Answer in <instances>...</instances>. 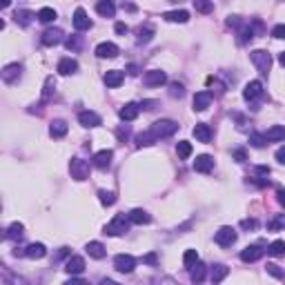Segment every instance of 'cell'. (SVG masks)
I'll use <instances>...</instances> for the list:
<instances>
[{"instance_id":"7a4b0ae2","label":"cell","mask_w":285,"mask_h":285,"mask_svg":"<svg viewBox=\"0 0 285 285\" xmlns=\"http://www.w3.org/2000/svg\"><path fill=\"white\" fill-rule=\"evenodd\" d=\"M176 130H179V123L169 121V118H163V121H156L150 131L156 136V138H167V136L176 134Z\"/></svg>"},{"instance_id":"f35d334b","label":"cell","mask_w":285,"mask_h":285,"mask_svg":"<svg viewBox=\"0 0 285 285\" xmlns=\"http://www.w3.org/2000/svg\"><path fill=\"white\" fill-rule=\"evenodd\" d=\"M176 154H179V158H189V154H192V145H189L187 140H181L179 145H176Z\"/></svg>"},{"instance_id":"f5cc1de1","label":"cell","mask_w":285,"mask_h":285,"mask_svg":"<svg viewBox=\"0 0 285 285\" xmlns=\"http://www.w3.org/2000/svg\"><path fill=\"white\" fill-rule=\"evenodd\" d=\"M65 285H89V281H82V279H69Z\"/></svg>"},{"instance_id":"ac0fdd59","label":"cell","mask_w":285,"mask_h":285,"mask_svg":"<svg viewBox=\"0 0 285 285\" xmlns=\"http://www.w3.org/2000/svg\"><path fill=\"white\" fill-rule=\"evenodd\" d=\"M212 105V92H196L194 94V109L196 111H205Z\"/></svg>"},{"instance_id":"7bdbcfd3","label":"cell","mask_w":285,"mask_h":285,"mask_svg":"<svg viewBox=\"0 0 285 285\" xmlns=\"http://www.w3.org/2000/svg\"><path fill=\"white\" fill-rule=\"evenodd\" d=\"M194 7H196V11H203V14H209L214 9L212 2H203V0H194Z\"/></svg>"},{"instance_id":"4316f807","label":"cell","mask_w":285,"mask_h":285,"mask_svg":"<svg viewBox=\"0 0 285 285\" xmlns=\"http://www.w3.org/2000/svg\"><path fill=\"white\" fill-rule=\"evenodd\" d=\"M87 254L92 256V259H96V261H101V259H105V245L103 243H98V241H92V243H87Z\"/></svg>"},{"instance_id":"6f0895ef","label":"cell","mask_w":285,"mask_h":285,"mask_svg":"<svg viewBox=\"0 0 285 285\" xmlns=\"http://www.w3.org/2000/svg\"><path fill=\"white\" fill-rule=\"evenodd\" d=\"M101 285H121V283H116V281H111V279H103Z\"/></svg>"},{"instance_id":"7dc6e473","label":"cell","mask_w":285,"mask_h":285,"mask_svg":"<svg viewBox=\"0 0 285 285\" xmlns=\"http://www.w3.org/2000/svg\"><path fill=\"white\" fill-rule=\"evenodd\" d=\"M67 49H72V52H76V49H80V38H78V36H72V38L67 40Z\"/></svg>"},{"instance_id":"ab89813d","label":"cell","mask_w":285,"mask_h":285,"mask_svg":"<svg viewBox=\"0 0 285 285\" xmlns=\"http://www.w3.org/2000/svg\"><path fill=\"white\" fill-rule=\"evenodd\" d=\"M267 230H285V214H279V216H274L270 223H267Z\"/></svg>"},{"instance_id":"3957f363","label":"cell","mask_w":285,"mask_h":285,"mask_svg":"<svg viewBox=\"0 0 285 285\" xmlns=\"http://www.w3.org/2000/svg\"><path fill=\"white\" fill-rule=\"evenodd\" d=\"M250 58H252V63L256 65V69H259L261 74L270 72V67H272V56L265 52V49H254V52L250 53Z\"/></svg>"},{"instance_id":"8fae6325","label":"cell","mask_w":285,"mask_h":285,"mask_svg":"<svg viewBox=\"0 0 285 285\" xmlns=\"http://www.w3.org/2000/svg\"><path fill=\"white\" fill-rule=\"evenodd\" d=\"M65 272L72 276L82 274V272H85V259H82V256H69L67 263H65Z\"/></svg>"},{"instance_id":"db71d44e","label":"cell","mask_w":285,"mask_h":285,"mask_svg":"<svg viewBox=\"0 0 285 285\" xmlns=\"http://www.w3.org/2000/svg\"><path fill=\"white\" fill-rule=\"evenodd\" d=\"M114 29H116V34H127V25L125 23H116V27H114Z\"/></svg>"},{"instance_id":"8d00e7d4","label":"cell","mask_w":285,"mask_h":285,"mask_svg":"<svg viewBox=\"0 0 285 285\" xmlns=\"http://www.w3.org/2000/svg\"><path fill=\"white\" fill-rule=\"evenodd\" d=\"M36 18H38L40 23H52V20L56 18V11H53L52 7H43V9L38 11V16H36Z\"/></svg>"},{"instance_id":"ee69618b","label":"cell","mask_w":285,"mask_h":285,"mask_svg":"<svg viewBox=\"0 0 285 285\" xmlns=\"http://www.w3.org/2000/svg\"><path fill=\"white\" fill-rule=\"evenodd\" d=\"M265 267H267V274H272L274 279H283V276H285V272L279 270V265H274V263H267Z\"/></svg>"},{"instance_id":"d6986e66","label":"cell","mask_w":285,"mask_h":285,"mask_svg":"<svg viewBox=\"0 0 285 285\" xmlns=\"http://www.w3.org/2000/svg\"><path fill=\"white\" fill-rule=\"evenodd\" d=\"M194 169L201 172V174H207V172H212V169H214V158L209 154L198 156V158L194 160Z\"/></svg>"},{"instance_id":"9c48e42d","label":"cell","mask_w":285,"mask_h":285,"mask_svg":"<svg viewBox=\"0 0 285 285\" xmlns=\"http://www.w3.org/2000/svg\"><path fill=\"white\" fill-rule=\"evenodd\" d=\"M263 245L261 243H256V245H247L245 250L241 252V261L243 263H254V261H259V259H261L263 256Z\"/></svg>"},{"instance_id":"c3c4849f","label":"cell","mask_w":285,"mask_h":285,"mask_svg":"<svg viewBox=\"0 0 285 285\" xmlns=\"http://www.w3.org/2000/svg\"><path fill=\"white\" fill-rule=\"evenodd\" d=\"M241 227L243 230H256V221L254 218H245V221H241Z\"/></svg>"},{"instance_id":"b9f144b4","label":"cell","mask_w":285,"mask_h":285,"mask_svg":"<svg viewBox=\"0 0 285 285\" xmlns=\"http://www.w3.org/2000/svg\"><path fill=\"white\" fill-rule=\"evenodd\" d=\"M169 96H172V98H183L185 96V87L181 85V82H172V85H169Z\"/></svg>"},{"instance_id":"ba28073f","label":"cell","mask_w":285,"mask_h":285,"mask_svg":"<svg viewBox=\"0 0 285 285\" xmlns=\"http://www.w3.org/2000/svg\"><path fill=\"white\" fill-rule=\"evenodd\" d=\"M20 72H23V65H20V63H11V65H7V67L0 72V76H2V80H5L7 85H14V82H18Z\"/></svg>"},{"instance_id":"9f6ffc18","label":"cell","mask_w":285,"mask_h":285,"mask_svg":"<svg viewBox=\"0 0 285 285\" xmlns=\"http://www.w3.org/2000/svg\"><path fill=\"white\" fill-rule=\"evenodd\" d=\"M276 198H279V203L285 207V189H279V192H276Z\"/></svg>"},{"instance_id":"8992f818","label":"cell","mask_w":285,"mask_h":285,"mask_svg":"<svg viewBox=\"0 0 285 285\" xmlns=\"http://www.w3.org/2000/svg\"><path fill=\"white\" fill-rule=\"evenodd\" d=\"M143 82H145L147 87H160V85L167 82V74L160 72V69H150V72H145V76H143Z\"/></svg>"},{"instance_id":"91938a15","label":"cell","mask_w":285,"mask_h":285,"mask_svg":"<svg viewBox=\"0 0 285 285\" xmlns=\"http://www.w3.org/2000/svg\"><path fill=\"white\" fill-rule=\"evenodd\" d=\"M279 63H281V65H283V67H285V52H283V53H281V56H279Z\"/></svg>"},{"instance_id":"60d3db41","label":"cell","mask_w":285,"mask_h":285,"mask_svg":"<svg viewBox=\"0 0 285 285\" xmlns=\"http://www.w3.org/2000/svg\"><path fill=\"white\" fill-rule=\"evenodd\" d=\"M98 196H101V203L103 205H114V203H116V194H114V192L101 189V192H98Z\"/></svg>"},{"instance_id":"52a82bcc","label":"cell","mask_w":285,"mask_h":285,"mask_svg":"<svg viewBox=\"0 0 285 285\" xmlns=\"http://www.w3.org/2000/svg\"><path fill=\"white\" fill-rule=\"evenodd\" d=\"M114 267H116L118 272H123V274H130L136 267V259L130 254H118L116 259H114Z\"/></svg>"},{"instance_id":"7c38bea8","label":"cell","mask_w":285,"mask_h":285,"mask_svg":"<svg viewBox=\"0 0 285 285\" xmlns=\"http://www.w3.org/2000/svg\"><path fill=\"white\" fill-rule=\"evenodd\" d=\"M43 45L45 47H53V45H58L60 40H63V29H58V27H52V29H45L43 31Z\"/></svg>"},{"instance_id":"e575fe53","label":"cell","mask_w":285,"mask_h":285,"mask_svg":"<svg viewBox=\"0 0 285 285\" xmlns=\"http://www.w3.org/2000/svg\"><path fill=\"white\" fill-rule=\"evenodd\" d=\"M183 263H185V267H189V270H192V267L198 263V252L196 250H187L183 254Z\"/></svg>"},{"instance_id":"836d02e7","label":"cell","mask_w":285,"mask_h":285,"mask_svg":"<svg viewBox=\"0 0 285 285\" xmlns=\"http://www.w3.org/2000/svg\"><path fill=\"white\" fill-rule=\"evenodd\" d=\"M156 140V136L152 131H145V134H138L136 136V147H145V145H152Z\"/></svg>"},{"instance_id":"816d5d0a","label":"cell","mask_w":285,"mask_h":285,"mask_svg":"<svg viewBox=\"0 0 285 285\" xmlns=\"http://www.w3.org/2000/svg\"><path fill=\"white\" fill-rule=\"evenodd\" d=\"M276 160H279L281 165H285V147H279V150H276Z\"/></svg>"},{"instance_id":"9a60e30c","label":"cell","mask_w":285,"mask_h":285,"mask_svg":"<svg viewBox=\"0 0 285 285\" xmlns=\"http://www.w3.org/2000/svg\"><path fill=\"white\" fill-rule=\"evenodd\" d=\"M78 123H80L82 127H98L103 123V118L98 116L96 111H80V114H78Z\"/></svg>"},{"instance_id":"d4e9b609","label":"cell","mask_w":285,"mask_h":285,"mask_svg":"<svg viewBox=\"0 0 285 285\" xmlns=\"http://www.w3.org/2000/svg\"><path fill=\"white\" fill-rule=\"evenodd\" d=\"M96 11L103 16V18H114V14H116V5L109 2V0H101V2L96 5Z\"/></svg>"},{"instance_id":"f6af8a7d","label":"cell","mask_w":285,"mask_h":285,"mask_svg":"<svg viewBox=\"0 0 285 285\" xmlns=\"http://www.w3.org/2000/svg\"><path fill=\"white\" fill-rule=\"evenodd\" d=\"M250 143H252L254 147H263V145L267 143V140H265V136H263V134H252V136H250Z\"/></svg>"},{"instance_id":"83f0119b","label":"cell","mask_w":285,"mask_h":285,"mask_svg":"<svg viewBox=\"0 0 285 285\" xmlns=\"http://www.w3.org/2000/svg\"><path fill=\"white\" fill-rule=\"evenodd\" d=\"M45 254H47V250H45L43 243H31V245H27V250H25V256H27V259H43Z\"/></svg>"},{"instance_id":"680465c9","label":"cell","mask_w":285,"mask_h":285,"mask_svg":"<svg viewBox=\"0 0 285 285\" xmlns=\"http://www.w3.org/2000/svg\"><path fill=\"white\" fill-rule=\"evenodd\" d=\"M127 69H130V74H131V76H136V65H130V67H127Z\"/></svg>"},{"instance_id":"11a10c76","label":"cell","mask_w":285,"mask_h":285,"mask_svg":"<svg viewBox=\"0 0 285 285\" xmlns=\"http://www.w3.org/2000/svg\"><path fill=\"white\" fill-rule=\"evenodd\" d=\"M154 105H156V101H143V103H140L143 109H154Z\"/></svg>"},{"instance_id":"ffe728a7","label":"cell","mask_w":285,"mask_h":285,"mask_svg":"<svg viewBox=\"0 0 285 285\" xmlns=\"http://www.w3.org/2000/svg\"><path fill=\"white\" fill-rule=\"evenodd\" d=\"M96 56H98V58H116L118 47L114 43H101L96 47Z\"/></svg>"},{"instance_id":"44dd1931","label":"cell","mask_w":285,"mask_h":285,"mask_svg":"<svg viewBox=\"0 0 285 285\" xmlns=\"http://www.w3.org/2000/svg\"><path fill=\"white\" fill-rule=\"evenodd\" d=\"M192 134H194V138L201 140V143H209V140H212V130H209V125H205V123H196Z\"/></svg>"},{"instance_id":"d6a6232c","label":"cell","mask_w":285,"mask_h":285,"mask_svg":"<svg viewBox=\"0 0 285 285\" xmlns=\"http://www.w3.org/2000/svg\"><path fill=\"white\" fill-rule=\"evenodd\" d=\"M136 36H138V43H150V40H152V36H154V27H152V25H145V27H138Z\"/></svg>"},{"instance_id":"1f68e13d","label":"cell","mask_w":285,"mask_h":285,"mask_svg":"<svg viewBox=\"0 0 285 285\" xmlns=\"http://www.w3.org/2000/svg\"><path fill=\"white\" fill-rule=\"evenodd\" d=\"M23 230H25V225L23 223H11L9 227H7V234L5 236L9 238V241H18V238H23Z\"/></svg>"},{"instance_id":"f907efd6","label":"cell","mask_w":285,"mask_h":285,"mask_svg":"<svg viewBox=\"0 0 285 285\" xmlns=\"http://www.w3.org/2000/svg\"><path fill=\"white\" fill-rule=\"evenodd\" d=\"M156 261H158V256H156V254H154V252H152V254H147V256H145V259H143V263H147V265H154V263H156Z\"/></svg>"},{"instance_id":"2e32d148","label":"cell","mask_w":285,"mask_h":285,"mask_svg":"<svg viewBox=\"0 0 285 285\" xmlns=\"http://www.w3.org/2000/svg\"><path fill=\"white\" fill-rule=\"evenodd\" d=\"M74 27H76L78 31H87L89 27H92V20L87 18V14H85L82 7H78V9L74 11Z\"/></svg>"},{"instance_id":"f1b7e54d","label":"cell","mask_w":285,"mask_h":285,"mask_svg":"<svg viewBox=\"0 0 285 285\" xmlns=\"http://www.w3.org/2000/svg\"><path fill=\"white\" fill-rule=\"evenodd\" d=\"M227 274H230V267L223 265V263H218V265H214V267H212V274H209V279H212V283H214V285H218L223 279H225Z\"/></svg>"},{"instance_id":"e0dca14e","label":"cell","mask_w":285,"mask_h":285,"mask_svg":"<svg viewBox=\"0 0 285 285\" xmlns=\"http://www.w3.org/2000/svg\"><path fill=\"white\" fill-rule=\"evenodd\" d=\"M105 85L107 87H111V89H116V87H121L123 85V80H125V74L123 72H118V69H109V72L105 74Z\"/></svg>"},{"instance_id":"4fadbf2b","label":"cell","mask_w":285,"mask_h":285,"mask_svg":"<svg viewBox=\"0 0 285 285\" xmlns=\"http://www.w3.org/2000/svg\"><path fill=\"white\" fill-rule=\"evenodd\" d=\"M111 158H114V152H111V150H101V152L94 154L92 163H94V167H98V169H107L111 165Z\"/></svg>"},{"instance_id":"f546056e","label":"cell","mask_w":285,"mask_h":285,"mask_svg":"<svg viewBox=\"0 0 285 285\" xmlns=\"http://www.w3.org/2000/svg\"><path fill=\"white\" fill-rule=\"evenodd\" d=\"M163 18L167 20V23H187L189 14L185 9H176V11H167V14H163Z\"/></svg>"},{"instance_id":"4dcf8cb0","label":"cell","mask_w":285,"mask_h":285,"mask_svg":"<svg viewBox=\"0 0 285 285\" xmlns=\"http://www.w3.org/2000/svg\"><path fill=\"white\" fill-rule=\"evenodd\" d=\"M49 134H52V138H63V136L67 134V123H65V121H53L52 127H49Z\"/></svg>"},{"instance_id":"277c9868","label":"cell","mask_w":285,"mask_h":285,"mask_svg":"<svg viewBox=\"0 0 285 285\" xmlns=\"http://www.w3.org/2000/svg\"><path fill=\"white\" fill-rule=\"evenodd\" d=\"M69 172H72V179L76 181H85L89 179V163L82 158H72L69 163Z\"/></svg>"},{"instance_id":"6da1fadb","label":"cell","mask_w":285,"mask_h":285,"mask_svg":"<svg viewBox=\"0 0 285 285\" xmlns=\"http://www.w3.org/2000/svg\"><path fill=\"white\" fill-rule=\"evenodd\" d=\"M130 216H125V214H118V216H114L109 223H107L105 227V234H109V236H118V234H125L127 230H130Z\"/></svg>"},{"instance_id":"484cf974","label":"cell","mask_w":285,"mask_h":285,"mask_svg":"<svg viewBox=\"0 0 285 285\" xmlns=\"http://www.w3.org/2000/svg\"><path fill=\"white\" fill-rule=\"evenodd\" d=\"M205 274H207V267L203 265V263L198 261L196 265L192 267V270H189V279H192V283H203V279H205Z\"/></svg>"},{"instance_id":"681fc988","label":"cell","mask_w":285,"mask_h":285,"mask_svg":"<svg viewBox=\"0 0 285 285\" xmlns=\"http://www.w3.org/2000/svg\"><path fill=\"white\" fill-rule=\"evenodd\" d=\"M234 158H236L238 160V163H245V160H247V154H245V150H234Z\"/></svg>"},{"instance_id":"5b68a950","label":"cell","mask_w":285,"mask_h":285,"mask_svg":"<svg viewBox=\"0 0 285 285\" xmlns=\"http://www.w3.org/2000/svg\"><path fill=\"white\" fill-rule=\"evenodd\" d=\"M214 241H216V245L221 247H232V243L236 241V232H234V227H221L216 234H214Z\"/></svg>"},{"instance_id":"74e56055","label":"cell","mask_w":285,"mask_h":285,"mask_svg":"<svg viewBox=\"0 0 285 285\" xmlns=\"http://www.w3.org/2000/svg\"><path fill=\"white\" fill-rule=\"evenodd\" d=\"M267 254L272 256H285V241H274L267 247Z\"/></svg>"},{"instance_id":"5bb4252c","label":"cell","mask_w":285,"mask_h":285,"mask_svg":"<svg viewBox=\"0 0 285 285\" xmlns=\"http://www.w3.org/2000/svg\"><path fill=\"white\" fill-rule=\"evenodd\" d=\"M138 114H140V105L138 103H127V105H123L121 107V111H118V116L123 118V121H136L138 118Z\"/></svg>"},{"instance_id":"603a6c76","label":"cell","mask_w":285,"mask_h":285,"mask_svg":"<svg viewBox=\"0 0 285 285\" xmlns=\"http://www.w3.org/2000/svg\"><path fill=\"white\" fill-rule=\"evenodd\" d=\"M127 216H130V221L134 223V225H147V223L152 221V216H150V214H147L145 209H138V207H136V209H131V212L127 214Z\"/></svg>"},{"instance_id":"bcb514c9","label":"cell","mask_w":285,"mask_h":285,"mask_svg":"<svg viewBox=\"0 0 285 285\" xmlns=\"http://www.w3.org/2000/svg\"><path fill=\"white\" fill-rule=\"evenodd\" d=\"M272 36L276 40H285V25H276L274 29H272Z\"/></svg>"},{"instance_id":"cb8c5ba5","label":"cell","mask_w":285,"mask_h":285,"mask_svg":"<svg viewBox=\"0 0 285 285\" xmlns=\"http://www.w3.org/2000/svg\"><path fill=\"white\" fill-rule=\"evenodd\" d=\"M78 72V63L74 58H63L58 63V74L60 76H69V74H76Z\"/></svg>"},{"instance_id":"94428289","label":"cell","mask_w":285,"mask_h":285,"mask_svg":"<svg viewBox=\"0 0 285 285\" xmlns=\"http://www.w3.org/2000/svg\"><path fill=\"white\" fill-rule=\"evenodd\" d=\"M283 279H285V276H283Z\"/></svg>"},{"instance_id":"30bf717a","label":"cell","mask_w":285,"mask_h":285,"mask_svg":"<svg viewBox=\"0 0 285 285\" xmlns=\"http://www.w3.org/2000/svg\"><path fill=\"white\" fill-rule=\"evenodd\" d=\"M263 96V85L259 80H250L245 85V89H243V98H245L247 103L256 101V98H261Z\"/></svg>"},{"instance_id":"d590c367","label":"cell","mask_w":285,"mask_h":285,"mask_svg":"<svg viewBox=\"0 0 285 285\" xmlns=\"http://www.w3.org/2000/svg\"><path fill=\"white\" fill-rule=\"evenodd\" d=\"M31 18H34V14H31V11H27V9H18V11H16V23H20L23 27H27V25L31 23Z\"/></svg>"},{"instance_id":"7402d4cb","label":"cell","mask_w":285,"mask_h":285,"mask_svg":"<svg viewBox=\"0 0 285 285\" xmlns=\"http://www.w3.org/2000/svg\"><path fill=\"white\" fill-rule=\"evenodd\" d=\"M265 140L267 143H279V140H285V127L283 125H274L265 131Z\"/></svg>"}]
</instances>
